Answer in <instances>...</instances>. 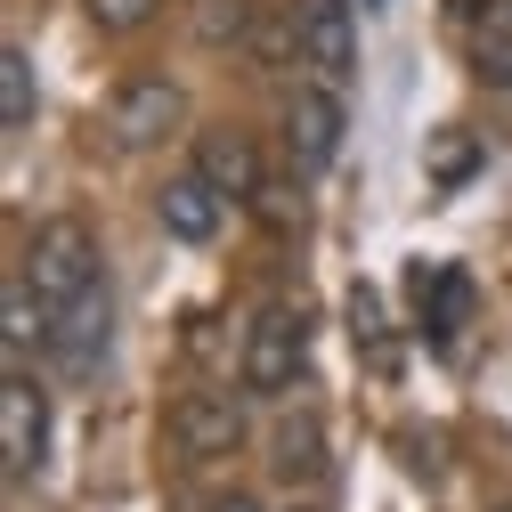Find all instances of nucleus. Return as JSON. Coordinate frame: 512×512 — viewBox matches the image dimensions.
I'll list each match as a JSON object with an SVG mask.
<instances>
[{"label":"nucleus","instance_id":"17","mask_svg":"<svg viewBox=\"0 0 512 512\" xmlns=\"http://www.w3.org/2000/svg\"><path fill=\"white\" fill-rule=\"evenodd\" d=\"M82 9H90L98 33H147L163 17V0H82Z\"/></svg>","mask_w":512,"mask_h":512},{"label":"nucleus","instance_id":"22","mask_svg":"<svg viewBox=\"0 0 512 512\" xmlns=\"http://www.w3.org/2000/svg\"><path fill=\"white\" fill-rule=\"evenodd\" d=\"M293 512H309V504H293Z\"/></svg>","mask_w":512,"mask_h":512},{"label":"nucleus","instance_id":"20","mask_svg":"<svg viewBox=\"0 0 512 512\" xmlns=\"http://www.w3.org/2000/svg\"><path fill=\"white\" fill-rule=\"evenodd\" d=\"M244 25H252V9H244V0H228V9H204V41H244Z\"/></svg>","mask_w":512,"mask_h":512},{"label":"nucleus","instance_id":"11","mask_svg":"<svg viewBox=\"0 0 512 512\" xmlns=\"http://www.w3.org/2000/svg\"><path fill=\"white\" fill-rule=\"evenodd\" d=\"M196 171L220 187L228 204H252L269 187V171H261V147H252V131H204L196 139Z\"/></svg>","mask_w":512,"mask_h":512},{"label":"nucleus","instance_id":"14","mask_svg":"<svg viewBox=\"0 0 512 512\" xmlns=\"http://www.w3.org/2000/svg\"><path fill=\"white\" fill-rule=\"evenodd\" d=\"M49 342V309L33 301L25 277H9V301H0V350H9V374H25V350Z\"/></svg>","mask_w":512,"mask_h":512},{"label":"nucleus","instance_id":"8","mask_svg":"<svg viewBox=\"0 0 512 512\" xmlns=\"http://www.w3.org/2000/svg\"><path fill=\"white\" fill-rule=\"evenodd\" d=\"M106 342H114V285L98 277L74 309H57V317H49V358L66 366V374H98Z\"/></svg>","mask_w":512,"mask_h":512},{"label":"nucleus","instance_id":"5","mask_svg":"<svg viewBox=\"0 0 512 512\" xmlns=\"http://www.w3.org/2000/svg\"><path fill=\"white\" fill-rule=\"evenodd\" d=\"M293 49H301V66H317V82L350 90L358 82V17H350V0H293Z\"/></svg>","mask_w":512,"mask_h":512},{"label":"nucleus","instance_id":"1","mask_svg":"<svg viewBox=\"0 0 512 512\" xmlns=\"http://www.w3.org/2000/svg\"><path fill=\"white\" fill-rule=\"evenodd\" d=\"M25 285H33V301L57 317V309H74L106 269H98V228L90 220H74V212H57V220H41L33 236H25V269H17Z\"/></svg>","mask_w":512,"mask_h":512},{"label":"nucleus","instance_id":"7","mask_svg":"<svg viewBox=\"0 0 512 512\" xmlns=\"http://www.w3.org/2000/svg\"><path fill=\"white\" fill-rule=\"evenodd\" d=\"M41 447H49V399H41L33 374H9V382H0V472L33 480L41 472Z\"/></svg>","mask_w":512,"mask_h":512},{"label":"nucleus","instance_id":"6","mask_svg":"<svg viewBox=\"0 0 512 512\" xmlns=\"http://www.w3.org/2000/svg\"><path fill=\"white\" fill-rule=\"evenodd\" d=\"M342 131H350V106L334 82H301L285 98V155L301 171H334L342 163Z\"/></svg>","mask_w":512,"mask_h":512},{"label":"nucleus","instance_id":"2","mask_svg":"<svg viewBox=\"0 0 512 512\" xmlns=\"http://www.w3.org/2000/svg\"><path fill=\"white\" fill-rule=\"evenodd\" d=\"M309 366V309L301 301H269L261 317L244 326V358H236V382L252 399H285Z\"/></svg>","mask_w":512,"mask_h":512},{"label":"nucleus","instance_id":"18","mask_svg":"<svg viewBox=\"0 0 512 512\" xmlns=\"http://www.w3.org/2000/svg\"><path fill=\"white\" fill-rule=\"evenodd\" d=\"M472 163H480V147H472V139H456V131H447V139L431 147V179H439V187H456Z\"/></svg>","mask_w":512,"mask_h":512},{"label":"nucleus","instance_id":"4","mask_svg":"<svg viewBox=\"0 0 512 512\" xmlns=\"http://www.w3.org/2000/svg\"><path fill=\"white\" fill-rule=\"evenodd\" d=\"M244 399L252 391H179L171 399V447L187 464H212V456H236L244 447Z\"/></svg>","mask_w":512,"mask_h":512},{"label":"nucleus","instance_id":"23","mask_svg":"<svg viewBox=\"0 0 512 512\" xmlns=\"http://www.w3.org/2000/svg\"><path fill=\"white\" fill-rule=\"evenodd\" d=\"M496 512H512V504H496Z\"/></svg>","mask_w":512,"mask_h":512},{"label":"nucleus","instance_id":"13","mask_svg":"<svg viewBox=\"0 0 512 512\" xmlns=\"http://www.w3.org/2000/svg\"><path fill=\"white\" fill-rule=\"evenodd\" d=\"M277 480L285 488H317V480H326V423H317V415H293L277 431Z\"/></svg>","mask_w":512,"mask_h":512},{"label":"nucleus","instance_id":"10","mask_svg":"<svg viewBox=\"0 0 512 512\" xmlns=\"http://www.w3.org/2000/svg\"><path fill=\"white\" fill-rule=\"evenodd\" d=\"M415 317H423V334L431 350H456V334L472 326V269H423L415 261Z\"/></svg>","mask_w":512,"mask_h":512},{"label":"nucleus","instance_id":"9","mask_svg":"<svg viewBox=\"0 0 512 512\" xmlns=\"http://www.w3.org/2000/svg\"><path fill=\"white\" fill-rule=\"evenodd\" d=\"M155 220H163V236H179V244H212L220 220H228V196H220L204 171H171L163 196H155Z\"/></svg>","mask_w":512,"mask_h":512},{"label":"nucleus","instance_id":"21","mask_svg":"<svg viewBox=\"0 0 512 512\" xmlns=\"http://www.w3.org/2000/svg\"><path fill=\"white\" fill-rule=\"evenodd\" d=\"M220 512H261V504H252V496H228V504H220Z\"/></svg>","mask_w":512,"mask_h":512},{"label":"nucleus","instance_id":"15","mask_svg":"<svg viewBox=\"0 0 512 512\" xmlns=\"http://www.w3.org/2000/svg\"><path fill=\"white\" fill-rule=\"evenodd\" d=\"M350 342L366 350L374 374L399 366V342H391V326H382V293H374V285H350Z\"/></svg>","mask_w":512,"mask_h":512},{"label":"nucleus","instance_id":"16","mask_svg":"<svg viewBox=\"0 0 512 512\" xmlns=\"http://www.w3.org/2000/svg\"><path fill=\"white\" fill-rule=\"evenodd\" d=\"M0 122H9V131L33 122V57H25V41L0 49Z\"/></svg>","mask_w":512,"mask_h":512},{"label":"nucleus","instance_id":"12","mask_svg":"<svg viewBox=\"0 0 512 512\" xmlns=\"http://www.w3.org/2000/svg\"><path fill=\"white\" fill-rule=\"evenodd\" d=\"M464 49H472V74L488 90H512V0H472Z\"/></svg>","mask_w":512,"mask_h":512},{"label":"nucleus","instance_id":"19","mask_svg":"<svg viewBox=\"0 0 512 512\" xmlns=\"http://www.w3.org/2000/svg\"><path fill=\"white\" fill-rule=\"evenodd\" d=\"M252 212H261L269 228H293V220H301V196H293V187H285V179H269V187H261V196H252Z\"/></svg>","mask_w":512,"mask_h":512},{"label":"nucleus","instance_id":"3","mask_svg":"<svg viewBox=\"0 0 512 512\" xmlns=\"http://www.w3.org/2000/svg\"><path fill=\"white\" fill-rule=\"evenodd\" d=\"M187 131V90L171 74H131L114 98H106V139L122 155H155L163 139Z\"/></svg>","mask_w":512,"mask_h":512}]
</instances>
